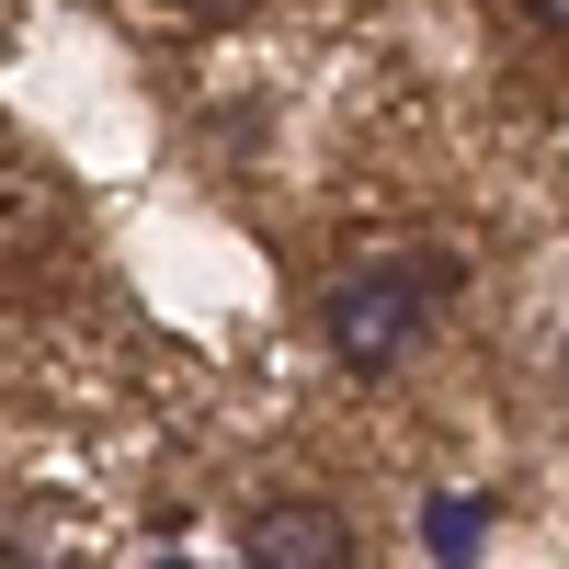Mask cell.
I'll return each mask as SVG.
<instances>
[{
  "instance_id": "6da1fadb",
  "label": "cell",
  "mask_w": 569,
  "mask_h": 569,
  "mask_svg": "<svg viewBox=\"0 0 569 569\" xmlns=\"http://www.w3.org/2000/svg\"><path fill=\"white\" fill-rule=\"evenodd\" d=\"M433 297H445V262H433V273H410V262H365V273H342V284L319 297V342H330V365H342V376H399L410 342H421V319H433Z\"/></svg>"
},
{
  "instance_id": "7a4b0ae2",
  "label": "cell",
  "mask_w": 569,
  "mask_h": 569,
  "mask_svg": "<svg viewBox=\"0 0 569 569\" xmlns=\"http://www.w3.org/2000/svg\"><path fill=\"white\" fill-rule=\"evenodd\" d=\"M240 569H353V525L330 501H262L240 536Z\"/></svg>"
},
{
  "instance_id": "3957f363",
  "label": "cell",
  "mask_w": 569,
  "mask_h": 569,
  "mask_svg": "<svg viewBox=\"0 0 569 569\" xmlns=\"http://www.w3.org/2000/svg\"><path fill=\"white\" fill-rule=\"evenodd\" d=\"M490 536V501H467V490H433L421 501V547H433V569H467Z\"/></svg>"
},
{
  "instance_id": "277c9868",
  "label": "cell",
  "mask_w": 569,
  "mask_h": 569,
  "mask_svg": "<svg viewBox=\"0 0 569 569\" xmlns=\"http://www.w3.org/2000/svg\"><path fill=\"white\" fill-rule=\"evenodd\" d=\"M525 12H536V23H547V34H569V0H525Z\"/></svg>"
},
{
  "instance_id": "5b68a950",
  "label": "cell",
  "mask_w": 569,
  "mask_h": 569,
  "mask_svg": "<svg viewBox=\"0 0 569 569\" xmlns=\"http://www.w3.org/2000/svg\"><path fill=\"white\" fill-rule=\"evenodd\" d=\"M182 12H206V23H217V12H240V0H182Z\"/></svg>"
},
{
  "instance_id": "8992f818",
  "label": "cell",
  "mask_w": 569,
  "mask_h": 569,
  "mask_svg": "<svg viewBox=\"0 0 569 569\" xmlns=\"http://www.w3.org/2000/svg\"><path fill=\"white\" fill-rule=\"evenodd\" d=\"M160 569H194V558H160Z\"/></svg>"
}]
</instances>
